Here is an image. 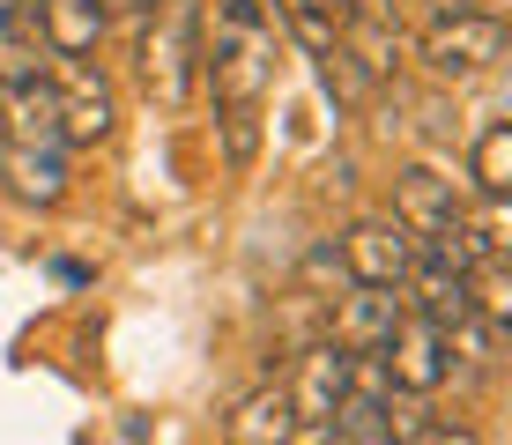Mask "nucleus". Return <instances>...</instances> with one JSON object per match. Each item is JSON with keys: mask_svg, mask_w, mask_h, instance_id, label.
<instances>
[{"mask_svg": "<svg viewBox=\"0 0 512 445\" xmlns=\"http://www.w3.org/2000/svg\"><path fill=\"white\" fill-rule=\"evenodd\" d=\"M0 141H15V149H67L60 141V89H52L45 67L0 82Z\"/></svg>", "mask_w": 512, "mask_h": 445, "instance_id": "nucleus-6", "label": "nucleus"}, {"mask_svg": "<svg viewBox=\"0 0 512 445\" xmlns=\"http://www.w3.org/2000/svg\"><path fill=\"white\" fill-rule=\"evenodd\" d=\"M231 8H245V15H260V23H275V0H231Z\"/></svg>", "mask_w": 512, "mask_h": 445, "instance_id": "nucleus-22", "label": "nucleus"}, {"mask_svg": "<svg viewBox=\"0 0 512 445\" xmlns=\"http://www.w3.org/2000/svg\"><path fill=\"white\" fill-rule=\"evenodd\" d=\"M431 8H438V15H498L505 0H431Z\"/></svg>", "mask_w": 512, "mask_h": 445, "instance_id": "nucleus-20", "label": "nucleus"}, {"mask_svg": "<svg viewBox=\"0 0 512 445\" xmlns=\"http://www.w3.org/2000/svg\"><path fill=\"white\" fill-rule=\"evenodd\" d=\"M386 379H394V394H438V386H446V334L438 327H423V319L409 312L401 319L394 334H386Z\"/></svg>", "mask_w": 512, "mask_h": 445, "instance_id": "nucleus-9", "label": "nucleus"}, {"mask_svg": "<svg viewBox=\"0 0 512 445\" xmlns=\"http://www.w3.org/2000/svg\"><path fill=\"white\" fill-rule=\"evenodd\" d=\"M468 178H475L483 201H505L512 193V127L505 119H483V134H475V149H468Z\"/></svg>", "mask_w": 512, "mask_h": 445, "instance_id": "nucleus-15", "label": "nucleus"}, {"mask_svg": "<svg viewBox=\"0 0 512 445\" xmlns=\"http://www.w3.org/2000/svg\"><path fill=\"white\" fill-rule=\"evenodd\" d=\"M216 134H223V164L245 171L260 156V104H216Z\"/></svg>", "mask_w": 512, "mask_h": 445, "instance_id": "nucleus-17", "label": "nucleus"}, {"mask_svg": "<svg viewBox=\"0 0 512 445\" xmlns=\"http://www.w3.org/2000/svg\"><path fill=\"white\" fill-rule=\"evenodd\" d=\"M431 82H475L505 52V15H438L423 38H409Z\"/></svg>", "mask_w": 512, "mask_h": 445, "instance_id": "nucleus-3", "label": "nucleus"}, {"mask_svg": "<svg viewBox=\"0 0 512 445\" xmlns=\"http://www.w3.org/2000/svg\"><path fill=\"white\" fill-rule=\"evenodd\" d=\"M297 408V431H327V416H334V401L349 394V349L342 342H312L305 356H297V379L282 386Z\"/></svg>", "mask_w": 512, "mask_h": 445, "instance_id": "nucleus-8", "label": "nucleus"}, {"mask_svg": "<svg viewBox=\"0 0 512 445\" xmlns=\"http://www.w3.org/2000/svg\"><path fill=\"white\" fill-rule=\"evenodd\" d=\"M401 319H409L401 290L349 282V297H334V327H327V342H342V349H386V334H394Z\"/></svg>", "mask_w": 512, "mask_h": 445, "instance_id": "nucleus-12", "label": "nucleus"}, {"mask_svg": "<svg viewBox=\"0 0 512 445\" xmlns=\"http://www.w3.org/2000/svg\"><path fill=\"white\" fill-rule=\"evenodd\" d=\"M416 445H483V438H475L468 423H446V416H431V423L416 431Z\"/></svg>", "mask_w": 512, "mask_h": 445, "instance_id": "nucleus-18", "label": "nucleus"}, {"mask_svg": "<svg viewBox=\"0 0 512 445\" xmlns=\"http://www.w3.org/2000/svg\"><path fill=\"white\" fill-rule=\"evenodd\" d=\"M461 208H468V201H461V186H453L446 171H431V164H401V171H394V223L409 230V238L446 230Z\"/></svg>", "mask_w": 512, "mask_h": 445, "instance_id": "nucleus-10", "label": "nucleus"}, {"mask_svg": "<svg viewBox=\"0 0 512 445\" xmlns=\"http://www.w3.org/2000/svg\"><path fill=\"white\" fill-rule=\"evenodd\" d=\"M342 52L386 89V82L401 75V60H409V30H401V15L386 8V0H372V8H357V15L342 23Z\"/></svg>", "mask_w": 512, "mask_h": 445, "instance_id": "nucleus-11", "label": "nucleus"}, {"mask_svg": "<svg viewBox=\"0 0 512 445\" xmlns=\"http://www.w3.org/2000/svg\"><path fill=\"white\" fill-rule=\"evenodd\" d=\"M334 260H342L349 282H372V290H401L416 267V238L401 230L394 216H357L342 230V245H334Z\"/></svg>", "mask_w": 512, "mask_h": 445, "instance_id": "nucleus-4", "label": "nucleus"}, {"mask_svg": "<svg viewBox=\"0 0 512 445\" xmlns=\"http://www.w3.org/2000/svg\"><path fill=\"white\" fill-rule=\"evenodd\" d=\"M141 82L156 104H193L201 89V0H156V15L141 23Z\"/></svg>", "mask_w": 512, "mask_h": 445, "instance_id": "nucleus-2", "label": "nucleus"}, {"mask_svg": "<svg viewBox=\"0 0 512 445\" xmlns=\"http://www.w3.org/2000/svg\"><path fill=\"white\" fill-rule=\"evenodd\" d=\"M104 8H112V23H149V15H156V0H104Z\"/></svg>", "mask_w": 512, "mask_h": 445, "instance_id": "nucleus-19", "label": "nucleus"}, {"mask_svg": "<svg viewBox=\"0 0 512 445\" xmlns=\"http://www.w3.org/2000/svg\"><path fill=\"white\" fill-rule=\"evenodd\" d=\"M30 30L60 67H82L104 52V30H112V8L104 0H30Z\"/></svg>", "mask_w": 512, "mask_h": 445, "instance_id": "nucleus-7", "label": "nucleus"}, {"mask_svg": "<svg viewBox=\"0 0 512 445\" xmlns=\"http://www.w3.org/2000/svg\"><path fill=\"white\" fill-rule=\"evenodd\" d=\"M290 438H297V408L282 394V379L253 386V394L231 408V431H223V445H290Z\"/></svg>", "mask_w": 512, "mask_h": 445, "instance_id": "nucleus-14", "label": "nucleus"}, {"mask_svg": "<svg viewBox=\"0 0 512 445\" xmlns=\"http://www.w3.org/2000/svg\"><path fill=\"white\" fill-rule=\"evenodd\" d=\"M52 89H60V141L67 149H104V141L119 134V97H112V82L97 75V60L60 67Z\"/></svg>", "mask_w": 512, "mask_h": 445, "instance_id": "nucleus-5", "label": "nucleus"}, {"mask_svg": "<svg viewBox=\"0 0 512 445\" xmlns=\"http://www.w3.org/2000/svg\"><path fill=\"white\" fill-rule=\"evenodd\" d=\"M0 178H8V193L23 208H60L67 201V149H15V141H0Z\"/></svg>", "mask_w": 512, "mask_h": 445, "instance_id": "nucleus-13", "label": "nucleus"}, {"mask_svg": "<svg viewBox=\"0 0 512 445\" xmlns=\"http://www.w3.org/2000/svg\"><path fill=\"white\" fill-rule=\"evenodd\" d=\"M201 82L216 104H260L275 82V23L208 0L201 8Z\"/></svg>", "mask_w": 512, "mask_h": 445, "instance_id": "nucleus-1", "label": "nucleus"}, {"mask_svg": "<svg viewBox=\"0 0 512 445\" xmlns=\"http://www.w3.org/2000/svg\"><path fill=\"white\" fill-rule=\"evenodd\" d=\"M312 8L334 15V23H349V15H357V8H372V0H312Z\"/></svg>", "mask_w": 512, "mask_h": 445, "instance_id": "nucleus-21", "label": "nucleus"}, {"mask_svg": "<svg viewBox=\"0 0 512 445\" xmlns=\"http://www.w3.org/2000/svg\"><path fill=\"white\" fill-rule=\"evenodd\" d=\"M312 67H320V89H327L334 104H342V112H357V104H372V97H379V82H372V75H364V67L342 52V38H334Z\"/></svg>", "mask_w": 512, "mask_h": 445, "instance_id": "nucleus-16", "label": "nucleus"}]
</instances>
